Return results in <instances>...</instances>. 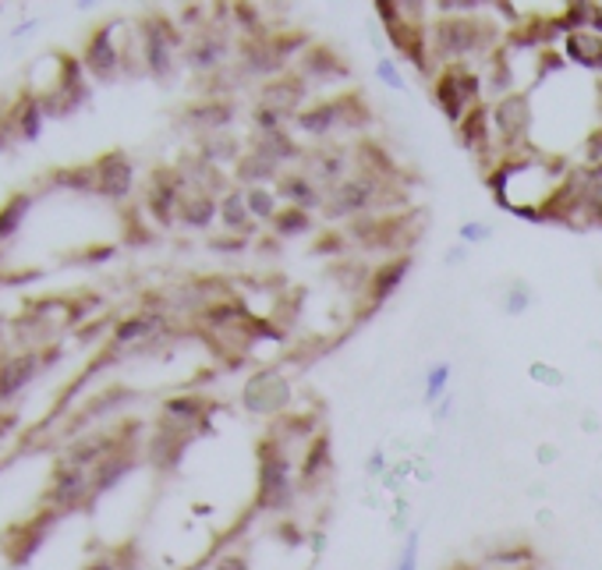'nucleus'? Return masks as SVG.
<instances>
[{"instance_id": "nucleus-1", "label": "nucleus", "mask_w": 602, "mask_h": 570, "mask_svg": "<svg viewBox=\"0 0 602 570\" xmlns=\"http://www.w3.org/2000/svg\"><path fill=\"white\" fill-rule=\"evenodd\" d=\"M298 486V472L288 447L280 444L277 436H266L260 444V493H255V504L260 510H284L294 500Z\"/></svg>"}, {"instance_id": "nucleus-2", "label": "nucleus", "mask_w": 602, "mask_h": 570, "mask_svg": "<svg viewBox=\"0 0 602 570\" xmlns=\"http://www.w3.org/2000/svg\"><path fill=\"white\" fill-rule=\"evenodd\" d=\"M383 198H386V181L358 167L348 181H340L337 189L326 192L323 217H329V220H365L383 206Z\"/></svg>"}, {"instance_id": "nucleus-3", "label": "nucleus", "mask_w": 602, "mask_h": 570, "mask_svg": "<svg viewBox=\"0 0 602 570\" xmlns=\"http://www.w3.org/2000/svg\"><path fill=\"white\" fill-rule=\"evenodd\" d=\"M436 104L440 110L454 121V128L461 124L475 107H482V71L471 64H447L436 78Z\"/></svg>"}, {"instance_id": "nucleus-4", "label": "nucleus", "mask_w": 602, "mask_h": 570, "mask_svg": "<svg viewBox=\"0 0 602 570\" xmlns=\"http://www.w3.org/2000/svg\"><path fill=\"white\" fill-rule=\"evenodd\" d=\"M305 174L320 184V189H337L340 181H348L354 174V156L348 146H320V149H305Z\"/></svg>"}, {"instance_id": "nucleus-5", "label": "nucleus", "mask_w": 602, "mask_h": 570, "mask_svg": "<svg viewBox=\"0 0 602 570\" xmlns=\"http://www.w3.org/2000/svg\"><path fill=\"white\" fill-rule=\"evenodd\" d=\"M274 192L280 198V206H294L305 213H323L326 206V189H320L305 170H284L274 184Z\"/></svg>"}, {"instance_id": "nucleus-6", "label": "nucleus", "mask_w": 602, "mask_h": 570, "mask_svg": "<svg viewBox=\"0 0 602 570\" xmlns=\"http://www.w3.org/2000/svg\"><path fill=\"white\" fill-rule=\"evenodd\" d=\"M408 269H411V259H408V255H394V259L372 266L369 283H365V302H369L372 308L383 305L394 291H400V283H405Z\"/></svg>"}, {"instance_id": "nucleus-7", "label": "nucleus", "mask_w": 602, "mask_h": 570, "mask_svg": "<svg viewBox=\"0 0 602 570\" xmlns=\"http://www.w3.org/2000/svg\"><path fill=\"white\" fill-rule=\"evenodd\" d=\"M457 132V138H461V146L468 149V153H475V156H482V153H490V149H496V132H493V110L490 107H475L468 113V118L454 128Z\"/></svg>"}, {"instance_id": "nucleus-8", "label": "nucleus", "mask_w": 602, "mask_h": 570, "mask_svg": "<svg viewBox=\"0 0 602 570\" xmlns=\"http://www.w3.org/2000/svg\"><path fill=\"white\" fill-rule=\"evenodd\" d=\"M329 468H334V461H329V439L312 436L309 447H305V461H301V468H298V486L301 489L320 486V482L329 475Z\"/></svg>"}, {"instance_id": "nucleus-9", "label": "nucleus", "mask_w": 602, "mask_h": 570, "mask_svg": "<svg viewBox=\"0 0 602 570\" xmlns=\"http://www.w3.org/2000/svg\"><path fill=\"white\" fill-rule=\"evenodd\" d=\"M564 57L570 64H581V68H599L602 61V36L585 28V33H567L564 36Z\"/></svg>"}, {"instance_id": "nucleus-10", "label": "nucleus", "mask_w": 602, "mask_h": 570, "mask_svg": "<svg viewBox=\"0 0 602 570\" xmlns=\"http://www.w3.org/2000/svg\"><path fill=\"white\" fill-rule=\"evenodd\" d=\"M249 401H252V408H260V411H277V408L288 404V383H284L280 376H260V379H252Z\"/></svg>"}, {"instance_id": "nucleus-11", "label": "nucleus", "mask_w": 602, "mask_h": 570, "mask_svg": "<svg viewBox=\"0 0 602 570\" xmlns=\"http://www.w3.org/2000/svg\"><path fill=\"white\" fill-rule=\"evenodd\" d=\"M220 220H224L227 231L238 234V238H245V234L252 231L255 220H252V213H249L245 192H227V195L220 198Z\"/></svg>"}, {"instance_id": "nucleus-12", "label": "nucleus", "mask_w": 602, "mask_h": 570, "mask_svg": "<svg viewBox=\"0 0 602 570\" xmlns=\"http://www.w3.org/2000/svg\"><path fill=\"white\" fill-rule=\"evenodd\" d=\"M245 203H249L252 220H260V223H274L277 213H280V198L274 192V184H263V189H249L245 192Z\"/></svg>"}, {"instance_id": "nucleus-13", "label": "nucleus", "mask_w": 602, "mask_h": 570, "mask_svg": "<svg viewBox=\"0 0 602 570\" xmlns=\"http://www.w3.org/2000/svg\"><path fill=\"white\" fill-rule=\"evenodd\" d=\"M312 223H315L312 213L294 209V206H280L277 220H274V234L277 238H298V234H309Z\"/></svg>"}, {"instance_id": "nucleus-14", "label": "nucleus", "mask_w": 602, "mask_h": 570, "mask_svg": "<svg viewBox=\"0 0 602 570\" xmlns=\"http://www.w3.org/2000/svg\"><path fill=\"white\" fill-rule=\"evenodd\" d=\"M450 376H454V365L450 362H436L433 368L425 373V404H436L447 397L450 387Z\"/></svg>"}, {"instance_id": "nucleus-15", "label": "nucleus", "mask_w": 602, "mask_h": 570, "mask_svg": "<svg viewBox=\"0 0 602 570\" xmlns=\"http://www.w3.org/2000/svg\"><path fill=\"white\" fill-rule=\"evenodd\" d=\"M224 53H227V43H224V39L203 36V43H195L192 61H195L198 68H217V64L224 61Z\"/></svg>"}, {"instance_id": "nucleus-16", "label": "nucleus", "mask_w": 602, "mask_h": 570, "mask_svg": "<svg viewBox=\"0 0 602 570\" xmlns=\"http://www.w3.org/2000/svg\"><path fill=\"white\" fill-rule=\"evenodd\" d=\"M217 213H220V206L213 203L209 195H203V198H195V203H184V206H181V217L189 220L192 227H206L213 217H217Z\"/></svg>"}, {"instance_id": "nucleus-17", "label": "nucleus", "mask_w": 602, "mask_h": 570, "mask_svg": "<svg viewBox=\"0 0 602 570\" xmlns=\"http://www.w3.org/2000/svg\"><path fill=\"white\" fill-rule=\"evenodd\" d=\"M504 308H507V316H525V312L532 308V291H528L525 283H514V288L507 291Z\"/></svg>"}, {"instance_id": "nucleus-18", "label": "nucleus", "mask_w": 602, "mask_h": 570, "mask_svg": "<svg viewBox=\"0 0 602 570\" xmlns=\"http://www.w3.org/2000/svg\"><path fill=\"white\" fill-rule=\"evenodd\" d=\"M490 223L482 220H465L461 227H457V238H461V245H482V241H490Z\"/></svg>"}, {"instance_id": "nucleus-19", "label": "nucleus", "mask_w": 602, "mask_h": 570, "mask_svg": "<svg viewBox=\"0 0 602 570\" xmlns=\"http://www.w3.org/2000/svg\"><path fill=\"white\" fill-rule=\"evenodd\" d=\"M376 78L386 85V89L405 93V75H400V64H394V61H380V64H376Z\"/></svg>"}, {"instance_id": "nucleus-20", "label": "nucleus", "mask_w": 602, "mask_h": 570, "mask_svg": "<svg viewBox=\"0 0 602 570\" xmlns=\"http://www.w3.org/2000/svg\"><path fill=\"white\" fill-rule=\"evenodd\" d=\"M394 570H419V535H408L405 553H400V560H397Z\"/></svg>"}, {"instance_id": "nucleus-21", "label": "nucleus", "mask_w": 602, "mask_h": 570, "mask_svg": "<svg viewBox=\"0 0 602 570\" xmlns=\"http://www.w3.org/2000/svg\"><path fill=\"white\" fill-rule=\"evenodd\" d=\"M217 570H249V560L238 557V553H234V557H224V560L217 563Z\"/></svg>"}, {"instance_id": "nucleus-22", "label": "nucleus", "mask_w": 602, "mask_h": 570, "mask_svg": "<svg viewBox=\"0 0 602 570\" xmlns=\"http://www.w3.org/2000/svg\"><path fill=\"white\" fill-rule=\"evenodd\" d=\"M369 472L372 475H383V453H372V458H369Z\"/></svg>"}, {"instance_id": "nucleus-23", "label": "nucleus", "mask_w": 602, "mask_h": 570, "mask_svg": "<svg viewBox=\"0 0 602 570\" xmlns=\"http://www.w3.org/2000/svg\"><path fill=\"white\" fill-rule=\"evenodd\" d=\"M461 259H465V248H450V252H447V263H450V266H457Z\"/></svg>"}, {"instance_id": "nucleus-24", "label": "nucleus", "mask_w": 602, "mask_h": 570, "mask_svg": "<svg viewBox=\"0 0 602 570\" xmlns=\"http://www.w3.org/2000/svg\"><path fill=\"white\" fill-rule=\"evenodd\" d=\"M450 570H479V567L475 563H454Z\"/></svg>"}, {"instance_id": "nucleus-25", "label": "nucleus", "mask_w": 602, "mask_h": 570, "mask_svg": "<svg viewBox=\"0 0 602 570\" xmlns=\"http://www.w3.org/2000/svg\"><path fill=\"white\" fill-rule=\"evenodd\" d=\"M493 570H504V567H493Z\"/></svg>"}]
</instances>
